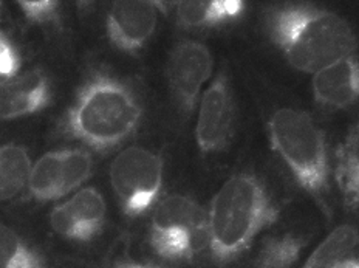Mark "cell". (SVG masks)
<instances>
[{
  "label": "cell",
  "mask_w": 359,
  "mask_h": 268,
  "mask_svg": "<svg viewBox=\"0 0 359 268\" xmlns=\"http://www.w3.org/2000/svg\"><path fill=\"white\" fill-rule=\"evenodd\" d=\"M330 268H359V264H358V259L346 257L344 260H341V262H338Z\"/></svg>",
  "instance_id": "cell-25"
},
{
  "label": "cell",
  "mask_w": 359,
  "mask_h": 268,
  "mask_svg": "<svg viewBox=\"0 0 359 268\" xmlns=\"http://www.w3.org/2000/svg\"><path fill=\"white\" fill-rule=\"evenodd\" d=\"M268 33L288 64L314 74L353 55V29L338 14L309 5L279 6L268 13Z\"/></svg>",
  "instance_id": "cell-1"
},
{
  "label": "cell",
  "mask_w": 359,
  "mask_h": 268,
  "mask_svg": "<svg viewBox=\"0 0 359 268\" xmlns=\"http://www.w3.org/2000/svg\"><path fill=\"white\" fill-rule=\"evenodd\" d=\"M158 5L146 0H119L107 13V36L114 46L123 51L143 48L158 24Z\"/></svg>",
  "instance_id": "cell-9"
},
{
  "label": "cell",
  "mask_w": 359,
  "mask_h": 268,
  "mask_svg": "<svg viewBox=\"0 0 359 268\" xmlns=\"http://www.w3.org/2000/svg\"><path fill=\"white\" fill-rule=\"evenodd\" d=\"M302 239L293 234H283L271 239L252 268H291L302 250Z\"/></svg>",
  "instance_id": "cell-19"
},
{
  "label": "cell",
  "mask_w": 359,
  "mask_h": 268,
  "mask_svg": "<svg viewBox=\"0 0 359 268\" xmlns=\"http://www.w3.org/2000/svg\"><path fill=\"white\" fill-rule=\"evenodd\" d=\"M28 189L37 202H51L64 197L61 151L47 152L34 163L28 178Z\"/></svg>",
  "instance_id": "cell-15"
},
{
  "label": "cell",
  "mask_w": 359,
  "mask_h": 268,
  "mask_svg": "<svg viewBox=\"0 0 359 268\" xmlns=\"http://www.w3.org/2000/svg\"><path fill=\"white\" fill-rule=\"evenodd\" d=\"M141 116L143 107L132 88L98 73L79 91L67 114L65 132L96 151H107L138 129Z\"/></svg>",
  "instance_id": "cell-3"
},
{
  "label": "cell",
  "mask_w": 359,
  "mask_h": 268,
  "mask_svg": "<svg viewBox=\"0 0 359 268\" xmlns=\"http://www.w3.org/2000/svg\"><path fill=\"white\" fill-rule=\"evenodd\" d=\"M61 168H62V189L64 196L74 191L88 180L93 170L92 155L81 149H65L61 151Z\"/></svg>",
  "instance_id": "cell-20"
},
{
  "label": "cell",
  "mask_w": 359,
  "mask_h": 268,
  "mask_svg": "<svg viewBox=\"0 0 359 268\" xmlns=\"http://www.w3.org/2000/svg\"><path fill=\"white\" fill-rule=\"evenodd\" d=\"M236 121L233 88L228 73L222 70L201 95L196 138L201 152H219L229 143Z\"/></svg>",
  "instance_id": "cell-8"
},
{
  "label": "cell",
  "mask_w": 359,
  "mask_h": 268,
  "mask_svg": "<svg viewBox=\"0 0 359 268\" xmlns=\"http://www.w3.org/2000/svg\"><path fill=\"white\" fill-rule=\"evenodd\" d=\"M175 5L177 24L189 29L220 25L237 19L245 11L241 0H189Z\"/></svg>",
  "instance_id": "cell-12"
},
{
  "label": "cell",
  "mask_w": 359,
  "mask_h": 268,
  "mask_svg": "<svg viewBox=\"0 0 359 268\" xmlns=\"http://www.w3.org/2000/svg\"><path fill=\"white\" fill-rule=\"evenodd\" d=\"M0 10H2V2H0Z\"/></svg>",
  "instance_id": "cell-26"
},
{
  "label": "cell",
  "mask_w": 359,
  "mask_h": 268,
  "mask_svg": "<svg viewBox=\"0 0 359 268\" xmlns=\"http://www.w3.org/2000/svg\"><path fill=\"white\" fill-rule=\"evenodd\" d=\"M164 163L158 154L140 146L119 152L110 165V183L126 215L138 217L158 199Z\"/></svg>",
  "instance_id": "cell-6"
},
{
  "label": "cell",
  "mask_w": 359,
  "mask_h": 268,
  "mask_svg": "<svg viewBox=\"0 0 359 268\" xmlns=\"http://www.w3.org/2000/svg\"><path fill=\"white\" fill-rule=\"evenodd\" d=\"M214 59L205 43L183 41L172 48L166 65L170 93L183 115H191L197 107L201 88L212 73Z\"/></svg>",
  "instance_id": "cell-7"
},
{
  "label": "cell",
  "mask_w": 359,
  "mask_h": 268,
  "mask_svg": "<svg viewBox=\"0 0 359 268\" xmlns=\"http://www.w3.org/2000/svg\"><path fill=\"white\" fill-rule=\"evenodd\" d=\"M151 245L164 259H189L209 247L208 215L196 200L182 194L164 197L151 220Z\"/></svg>",
  "instance_id": "cell-5"
},
{
  "label": "cell",
  "mask_w": 359,
  "mask_h": 268,
  "mask_svg": "<svg viewBox=\"0 0 359 268\" xmlns=\"http://www.w3.org/2000/svg\"><path fill=\"white\" fill-rule=\"evenodd\" d=\"M206 215L209 250L214 262L224 265L278 219V210L256 175L237 174L215 192Z\"/></svg>",
  "instance_id": "cell-2"
},
{
  "label": "cell",
  "mask_w": 359,
  "mask_h": 268,
  "mask_svg": "<svg viewBox=\"0 0 359 268\" xmlns=\"http://www.w3.org/2000/svg\"><path fill=\"white\" fill-rule=\"evenodd\" d=\"M67 203L79 220L87 239H95L102 232L107 215V206L101 192L95 188H84L78 191Z\"/></svg>",
  "instance_id": "cell-17"
},
{
  "label": "cell",
  "mask_w": 359,
  "mask_h": 268,
  "mask_svg": "<svg viewBox=\"0 0 359 268\" xmlns=\"http://www.w3.org/2000/svg\"><path fill=\"white\" fill-rule=\"evenodd\" d=\"M358 245V232L350 225H342L320 242L302 268H330L347 257L348 253Z\"/></svg>",
  "instance_id": "cell-18"
},
{
  "label": "cell",
  "mask_w": 359,
  "mask_h": 268,
  "mask_svg": "<svg viewBox=\"0 0 359 268\" xmlns=\"http://www.w3.org/2000/svg\"><path fill=\"white\" fill-rule=\"evenodd\" d=\"M0 268H51L24 237L0 222Z\"/></svg>",
  "instance_id": "cell-16"
},
{
  "label": "cell",
  "mask_w": 359,
  "mask_h": 268,
  "mask_svg": "<svg viewBox=\"0 0 359 268\" xmlns=\"http://www.w3.org/2000/svg\"><path fill=\"white\" fill-rule=\"evenodd\" d=\"M32 160L20 145L0 146V202L13 200L28 186Z\"/></svg>",
  "instance_id": "cell-14"
},
{
  "label": "cell",
  "mask_w": 359,
  "mask_h": 268,
  "mask_svg": "<svg viewBox=\"0 0 359 268\" xmlns=\"http://www.w3.org/2000/svg\"><path fill=\"white\" fill-rule=\"evenodd\" d=\"M109 268H160V267H152V265L135 262V260L124 259V260H116V262L111 264Z\"/></svg>",
  "instance_id": "cell-24"
},
{
  "label": "cell",
  "mask_w": 359,
  "mask_h": 268,
  "mask_svg": "<svg viewBox=\"0 0 359 268\" xmlns=\"http://www.w3.org/2000/svg\"><path fill=\"white\" fill-rule=\"evenodd\" d=\"M268 135L274 152L293 173L296 182L332 217L330 168L324 132L305 112L282 107L269 118Z\"/></svg>",
  "instance_id": "cell-4"
},
{
  "label": "cell",
  "mask_w": 359,
  "mask_h": 268,
  "mask_svg": "<svg viewBox=\"0 0 359 268\" xmlns=\"http://www.w3.org/2000/svg\"><path fill=\"white\" fill-rule=\"evenodd\" d=\"M22 13L32 24H51L59 19L61 5L53 0H20L18 2Z\"/></svg>",
  "instance_id": "cell-22"
},
{
  "label": "cell",
  "mask_w": 359,
  "mask_h": 268,
  "mask_svg": "<svg viewBox=\"0 0 359 268\" xmlns=\"http://www.w3.org/2000/svg\"><path fill=\"white\" fill-rule=\"evenodd\" d=\"M20 55L16 46L0 32V84L16 76L20 69Z\"/></svg>",
  "instance_id": "cell-23"
},
{
  "label": "cell",
  "mask_w": 359,
  "mask_h": 268,
  "mask_svg": "<svg viewBox=\"0 0 359 268\" xmlns=\"http://www.w3.org/2000/svg\"><path fill=\"white\" fill-rule=\"evenodd\" d=\"M313 98L330 109H346L359 95V64L350 55L334 61L313 74Z\"/></svg>",
  "instance_id": "cell-11"
},
{
  "label": "cell",
  "mask_w": 359,
  "mask_h": 268,
  "mask_svg": "<svg viewBox=\"0 0 359 268\" xmlns=\"http://www.w3.org/2000/svg\"><path fill=\"white\" fill-rule=\"evenodd\" d=\"M50 225H51V228H53V232L56 234L65 237V239L78 241V242H88L79 220L76 219V215L73 214V211L70 210V206L67 202L57 205L53 208V210H51Z\"/></svg>",
  "instance_id": "cell-21"
},
{
  "label": "cell",
  "mask_w": 359,
  "mask_h": 268,
  "mask_svg": "<svg viewBox=\"0 0 359 268\" xmlns=\"http://www.w3.org/2000/svg\"><path fill=\"white\" fill-rule=\"evenodd\" d=\"M51 101L50 79L33 69L0 84V121H13L37 114Z\"/></svg>",
  "instance_id": "cell-10"
},
{
  "label": "cell",
  "mask_w": 359,
  "mask_h": 268,
  "mask_svg": "<svg viewBox=\"0 0 359 268\" xmlns=\"http://www.w3.org/2000/svg\"><path fill=\"white\" fill-rule=\"evenodd\" d=\"M336 182L341 189L344 205L356 210L359 202V133L351 128L336 151Z\"/></svg>",
  "instance_id": "cell-13"
}]
</instances>
